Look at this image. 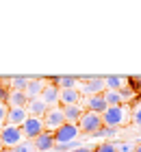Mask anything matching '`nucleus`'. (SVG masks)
Returning <instances> with one entry per match:
<instances>
[{
	"mask_svg": "<svg viewBox=\"0 0 141 152\" xmlns=\"http://www.w3.org/2000/svg\"><path fill=\"white\" fill-rule=\"evenodd\" d=\"M28 104V96L24 91H11L9 96V109H18V107H26Z\"/></svg>",
	"mask_w": 141,
	"mask_h": 152,
	"instance_id": "obj_18",
	"label": "nucleus"
},
{
	"mask_svg": "<svg viewBox=\"0 0 141 152\" xmlns=\"http://www.w3.org/2000/svg\"><path fill=\"white\" fill-rule=\"evenodd\" d=\"M2 128H4V124H0V133H2Z\"/></svg>",
	"mask_w": 141,
	"mask_h": 152,
	"instance_id": "obj_32",
	"label": "nucleus"
},
{
	"mask_svg": "<svg viewBox=\"0 0 141 152\" xmlns=\"http://www.w3.org/2000/svg\"><path fill=\"white\" fill-rule=\"evenodd\" d=\"M7 115H9V104L0 102V124H7Z\"/></svg>",
	"mask_w": 141,
	"mask_h": 152,
	"instance_id": "obj_28",
	"label": "nucleus"
},
{
	"mask_svg": "<svg viewBox=\"0 0 141 152\" xmlns=\"http://www.w3.org/2000/svg\"><path fill=\"white\" fill-rule=\"evenodd\" d=\"M104 126V122H102V115L100 113H91V111H85L83 117L78 120V128H80V133H85L87 137H91L94 133H98Z\"/></svg>",
	"mask_w": 141,
	"mask_h": 152,
	"instance_id": "obj_3",
	"label": "nucleus"
},
{
	"mask_svg": "<svg viewBox=\"0 0 141 152\" xmlns=\"http://www.w3.org/2000/svg\"><path fill=\"white\" fill-rule=\"evenodd\" d=\"M130 120H132V122H135L137 126L141 128V104H137L135 109H132V117H130Z\"/></svg>",
	"mask_w": 141,
	"mask_h": 152,
	"instance_id": "obj_27",
	"label": "nucleus"
},
{
	"mask_svg": "<svg viewBox=\"0 0 141 152\" xmlns=\"http://www.w3.org/2000/svg\"><path fill=\"white\" fill-rule=\"evenodd\" d=\"M44 124H46V130L54 133L56 128H61L65 124V115H63V107H52L48 109V113L44 115Z\"/></svg>",
	"mask_w": 141,
	"mask_h": 152,
	"instance_id": "obj_7",
	"label": "nucleus"
},
{
	"mask_svg": "<svg viewBox=\"0 0 141 152\" xmlns=\"http://www.w3.org/2000/svg\"><path fill=\"white\" fill-rule=\"evenodd\" d=\"M35 143V150H39V152H48V150H54V133H50V130H44L37 139H33Z\"/></svg>",
	"mask_w": 141,
	"mask_h": 152,
	"instance_id": "obj_9",
	"label": "nucleus"
},
{
	"mask_svg": "<svg viewBox=\"0 0 141 152\" xmlns=\"http://www.w3.org/2000/svg\"><path fill=\"white\" fill-rule=\"evenodd\" d=\"M83 107L80 104H69V107H63V115H65V122L69 124H78V120L83 117Z\"/></svg>",
	"mask_w": 141,
	"mask_h": 152,
	"instance_id": "obj_16",
	"label": "nucleus"
},
{
	"mask_svg": "<svg viewBox=\"0 0 141 152\" xmlns=\"http://www.w3.org/2000/svg\"><path fill=\"white\" fill-rule=\"evenodd\" d=\"M80 91L78 87L74 89H61V98H59V107H69V104H80Z\"/></svg>",
	"mask_w": 141,
	"mask_h": 152,
	"instance_id": "obj_11",
	"label": "nucleus"
},
{
	"mask_svg": "<svg viewBox=\"0 0 141 152\" xmlns=\"http://www.w3.org/2000/svg\"><path fill=\"white\" fill-rule=\"evenodd\" d=\"M115 148H117V152H135V146H132V143H128V141L115 143Z\"/></svg>",
	"mask_w": 141,
	"mask_h": 152,
	"instance_id": "obj_26",
	"label": "nucleus"
},
{
	"mask_svg": "<svg viewBox=\"0 0 141 152\" xmlns=\"http://www.w3.org/2000/svg\"><path fill=\"white\" fill-rule=\"evenodd\" d=\"M0 137H2V146L7 150H13L15 146H20V143L24 141V133H22V126H11V124H4L2 133H0Z\"/></svg>",
	"mask_w": 141,
	"mask_h": 152,
	"instance_id": "obj_4",
	"label": "nucleus"
},
{
	"mask_svg": "<svg viewBox=\"0 0 141 152\" xmlns=\"http://www.w3.org/2000/svg\"><path fill=\"white\" fill-rule=\"evenodd\" d=\"M50 85H56L59 89H74L78 87V76H50Z\"/></svg>",
	"mask_w": 141,
	"mask_h": 152,
	"instance_id": "obj_15",
	"label": "nucleus"
},
{
	"mask_svg": "<svg viewBox=\"0 0 141 152\" xmlns=\"http://www.w3.org/2000/svg\"><path fill=\"white\" fill-rule=\"evenodd\" d=\"M26 111L31 117H44L48 113V104L41 98H33V100H28V104H26Z\"/></svg>",
	"mask_w": 141,
	"mask_h": 152,
	"instance_id": "obj_14",
	"label": "nucleus"
},
{
	"mask_svg": "<svg viewBox=\"0 0 141 152\" xmlns=\"http://www.w3.org/2000/svg\"><path fill=\"white\" fill-rule=\"evenodd\" d=\"M94 152H117V148H115V143H113V141H102L100 146L94 148Z\"/></svg>",
	"mask_w": 141,
	"mask_h": 152,
	"instance_id": "obj_24",
	"label": "nucleus"
},
{
	"mask_svg": "<svg viewBox=\"0 0 141 152\" xmlns=\"http://www.w3.org/2000/svg\"><path fill=\"white\" fill-rule=\"evenodd\" d=\"M74 152H94V148H89V146H83L78 150H74Z\"/></svg>",
	"mask_w": 141,
	"mask_h": 152,
	"instance_id": "obj_29",
	"label": "nucleus"
},
{
	"mask_svg": "<svg viewBox=\"0 0 141 152\" xmlns=\"http://www.w3.org/2000/svg\"><path fill=\"white\" fill-rule=\"evenodd\" d=\"M78 137H80L78 124H69V122H65L61 128L54 130V141H56V143H69V141L78 139Z\"/></svg>",
	"mask_w": 141,
	"mask_h": 152,
	"instance_id": "obj_6",
	"label": "nucleus"
},
{
	"mask_svg": "<svg viewBox=\"0 0 141 152\" xmlns=\"http://www.w3.org/2000/svg\"><path fill=\"white\" fill-rule=\"evenodd\" d=\"M104 100H107V104L109 107H119V104H124V100H122V96H119V91H104Z\"/></svg>",
	"mask_w": 141,
	"mask_h": 152,
	"instance_id": "obj_20",
	"label": "nucleus"
},
{
	"mask_svg": "<svg viewBox=\"0 0 141 152\" xmlns=\"http://www.w3.org/2000/svg\"><path fill=\"white\" fill-rule=\"evenodd\" d=\"M0 150H4V146H2V137H0Z\"/></svg>",
	"mask_w": 141,
	"mask_h": 152,
	"instance_id": "obj_31",
	"label": "nucleus"
},
{
	"mask_svg": "<svg viewBox=\"0 0 141 152\" xmlns=\"http://www.w3.org/2000/svg\"><path fill=\"white\" fill-rule=\"evenodd\" d=\"M83 102H85V107H87V111H91V113H100V115H102V113L109 109L104 96H91V98H85Z\"/></svg>",
	"mask_w": 141,
	"mask_h": 152,
	"instance_id": "obj_12",
	"label": "nucleus"
},
{
	"mask_svg": "<svg viewBox=\"0 0 141 152\" xmlns=\"http://www.w3.org/2000/svg\"><path fill=\"white\" fill-rule=\"evenodd\" d=\"M130 117H132L130 104H119V107H109L107 111L102 113V122H104V126H109V128H119V126H124L126 122H130Z\"/></svg>",
	"mask_w": 141,
	"mask_h": 152,
	"instance_id": "obj_1",
	"label": "nucleus"
},
{
	"mask_svg": "<svg viewBox=\"0 0 141 152\" xmlns=\"http://www.w3.org/2000/svg\"><path fill=\"white\" fill-rule=\"evenodd\" d=\"M126 85L132 87L135 94H141V76H126Z\"/></svg>",
	"mask_w": 141,
	"mask_h": 152,
	"instance_id": "obj_22",
	"label": "nucleus"
},
{
	"mask_svg": "<svg viewBox=\"0 0 141 152\" xmlns=\"http://www.w3.org/2000/svg\"><path fill=\"white\" fill-rule=\"evenodd\" d=\"M139 133H141V128H139Z\"/></svg>",
	"mask_w": 141,
	"mask_h": 152,
	"instance_id": "obj_34",
	"label": "nucleus"
},
{
	"mask_svg": "<svg viewBox=\"0 0 141 152\" xmlns=\"http://www.w3.org/2000/svg\"><path fill=\"white\" fill-rule=\"evenodd\" d=\"M11 152H35V143H33L31 139H24L20 146H15Z\"/></svg>",
	"mask_w": 141,
	"mask_h": 152,
	"instance_id": "obj_23",
	"label": "nucleus"
},
{
	"mask_svg": "<svg viewBox=\"0 0 141 152\" xmlns=\"http://www.w3.org/2000/svg\"><path fill=\"white\" fill-rule=\"evenodd\" d=\"M115 135H117V128H109V126H102L100 130H98V133H94L91 137H94V139H102V137H109V139H111V137H115Z\"/></svg>",
	"mask_w": 141,
	"mask_h": 152,
	"instance_id": "obj_21",
	"label": "nucleus"
},
{
	"mask_svg": "<svg viewBox=\"0 0 141 152\" xmlns=\"http://www.w3.org/2000/svg\"><path fill=\"white\" fill-rule=\"evenodd\" d=\"M135 152H141V143H137V146H135Z\"/></svg>",
	"mask_w": 141,
	"mask_h": 152,
	"instance_id": "obj_30",
	"label": "nucleus"
},
{
	"mask_svg": "<svg viewBox=\"0 0 141 152\" xmlns=\"http://www.w3.org/2000/svg\"><path fill=\"white\" fill-rule=\"evenodd\" d=\"M104 83H107V91H119L126 85V76H107Z\"/></svg>",
	"mask_w": 141,
	"mask_h": 152,
	"instance_id": "obj_19",
	"label": "nucleus"
},
{
	"mask_svg": "<svg viewBox=\"0 0 141 152\" xmlns=\"http://www.w3.org/2000/svg\"><path fill=\"white\" fill-rule=\"evenodd\" d=\"M26 120H28V111H26V107L9 109V115H7V124H11V126H22Z\"/></svg>",
	"mask_w": 141,
	"mask_h": 152,
	"instance_id": "obj_13",
	"label": "nucleus"
},
{
	"mask_svg": "<svg viewBox=\"0 0 141 152\" xmlns=\"http://www.w3.org/2000/svg\"><path fill=\"white\" fill-rule=\"evenodd\" d=\"M28 80H31V76H11V78H9L11 91H26Z\"/></svg>",
	"mask_w": 141,
	"mask_h": 152,
	"instance_id": "obj_17",
	"label": "nucleus"
},
{
	"mask_svg": "<svg viewBox=\"0 0 141 152\" xmlns=\"http://www.w3.org/2000/svg\"><path fill=\"white\" fill-rule=\"evenodd\" d=\"M46 130V124H44V117H31L22 124V133H24V139H37V137Z\"/></svg>",
	"mask_w": 141,
	"mask_h": 152,
	"instance_id": "obj_5",
	"label": "nucleus"
},
{
	"mask_svg": "<svg viewBox=\"0 0 141 152\" xmlns=\"http://www.w3.org/2000/svg\"><path fill=\"white\" fill-rule=\"evenodd\" d=\"M48 78L46 76H31V80H28V87H26V96H28V100H33V98H41V94H44V83Z\"/></svg>",
	"mask_w": 141,
	"mask_h": 152,
	"instance_id": "obj_8",
	"label": "nucleus"
},
{
	"mask_svg": "<svg viewBox=\"0 0 141 152\" xmlns=\"http://www.w3.org/2000/svg\"><path fill=\"white\" fill-rule=\"evenodd\" d=\"M78 91L85 98H91V96H102L107 91V83H104L102 76H78Z\"/></svg>",
	"mask_w": 141,
	"mask_h": 152,
	"instance_id": "obj_2",
	"label": "nucleus"
},
{
	"mask_svg": "<svg viewBox=\"0 0 141 152\" xmlns=\"http://www.w3.org/2000/svg\"><path fill=\"white\" fill-rule=\"evenodd\" d=\"M0 152H11V150H7V148H4V150H0Z\"/></svg>",
	"mask_w": 141,
	"mask_h": 152,
	"instance_id": "obj_33",
	"label": "nucleus"
},
{
	"mask_svg": "<svg viewBox=\"0 0 141 152\" xmlns=\"http://www.w3.org/2000/svg\"><path fill=\"white\" fill-rule=\"evenodd\" d=\"M59 98H61V89L56 85H46L44 87V94H41V100L48 104V109L52 107H59Z\"/></svg>",
	"mask_w": 141,
	"mask_h": 152,
	"instance_id": "obj_10",
	"label": "nucleus"
},
{
	"mask_svg": "<svg viewBox=\"0 0 141 152\" xmlns=\"http://www.w3.org/2000/svg\"><path fill=\"white\" fill-rule=\"evenodd\" d=\"M9 96H11V87L0 85V102H2V104H9Z\"/></svg>",
	"mask_w": 141,
	"mask_h": 152,
	"instance_id": "obj_25",
	"label": "nucleus"
}]
</instances>
